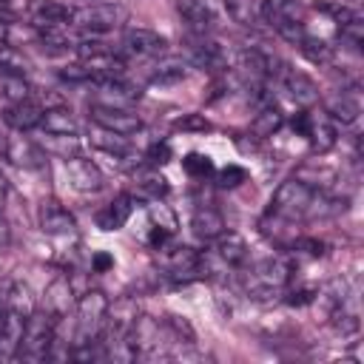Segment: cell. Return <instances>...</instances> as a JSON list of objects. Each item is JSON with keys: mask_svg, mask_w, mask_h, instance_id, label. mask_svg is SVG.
<instances>
[{"mask_svg": "<svg viewBox=\"0 0 364 364\" xmlns=\"http://www.w3.org/2000/svg\"><path fill=\"white\" fill-rule=\"evenodd\" d=\"M290 279H293L290 259H284V256H264L256 264H250V270L245 273L242 284H245V293L250 299L264 301L270 296H279L287 287Z\"/></svg>", "mask_w": 364, "mask_h": 364, "instance_id": "6da1fadb", "label": "cell"}, {"mask_svg": "<svg viewBox=\"0 0 364 364\" xmlns=\"http://www.w3.org/2000/svg\"><path fill=\"white\" fill-rule=\"evenodd\" d=\"M316 199H318V191L310 188L304 179L293 176V179H284L276 188V193L270 199V213L279 216V219H287V222L304 219V216H313Z\"/></svg>", "mask_w": 364, "mask_h": 364, "instance_id": "7a4b0ae2", "label": "cell"}, {"mask_svg": "<svg viewBox=\"0 0 364 364\" xmlns=\"http://www.w3.org/2000/svg\"><path fill=\"white\" fill-rule=\"evenodd\" d=\"M54 333H57V321L46 310L37 307L26 318V330H23V341H20L17 358H23V361H46L51 355V347H54Z\"/></svg>", "mask_w": 364, "mask_h": 364, "instance_id": "3957f363", "label": "cell"}, {"mask_svg": "<svg viewBox=\"0 0 364 364\" xmlns=\"http://www.w3.org/2000/svg\"><path fill=\"white\" fill-rule=\"evenodd\" d=\"M77 333H74V347L77 344H91L100 341L102 327H105V313H108V299L100 290H88L77 299Z\"/></svg>", "mask_w": 364, "mask_h": 364, "instance_id": "277c9868", "label": "cell"}, {"mask_svg": "<svg viewBox=\"0 0 364 364\" xmlns=\"http://www.w3.org/2000/svg\"><path fill=\"white\" fill-rule=\"evenodd\" d=\"M259 20H264L270 28H276L293 46H299V40L307 34V28L301 23L299 0H262L259 3Z\"/></svg>", "mask_w": 364, "mask_h": 364, "instance_id": "5b68a950", "label": "cell"}, {"mask_svg": "<svg viewBox=\"0 0 364 364\" xmlns=\"http://www.w3.org/2000/svg\"><path fill=\"white\" fill-rule=\"evenodd\" d=\"M128 20V9L122 3H91L77 11H71V26L88 31V34H105L119 28Z\"/></svg>", "mask_w": 364, "mask_h": 364, "instance_id": "8992f818", "label": "cell"}, {"mask_svg": "<svg viewBox=\"0 0 364 364\" xmlns=\"http://www.w3.org/2000/svg\"><path fill=\"white\" fill-rule=\"evenodd\" d=\"M202 256L216 262L222 270H236V267H242L247 262V242H245L242 233L225 228L216 239H210V250L202 253Z\"/></svg>", "mask_w": 364, "mask_h": 364, "instance_id": "52a82bcc", "label": "cell"}, {"mask_svg": "<svg viewBox=\"0 0 364 364\" xmlns=\"http://www.w3.org/2000/svg\"><path fill=\"white\" fill-rule=\"evenodd\" d=\"M188 60L193 65H199V68L222 71V68H228L230 57H228V48L219 40H213L210 34H193L191 31V37H188Z\"/></svg>", "mask_w": 364, "mask_h": 364, "instance_id": "ba28073f", "label": "cell"}, {"mask_svg": "<svg viewBox=\"0 0 364 364\" xmlns=\"http://www.w3.org/2000/svg\"><path fill=\"white\" fill-rule=\"evenodd\" d=\"M88 114H91L97 128H105V131H114V134H122V136H131V134H136L142 128L139 114H134L131 108H111V105L91 102Z\"/></svg>", "mask_w": 364, "mask_h": 364, "instance_id": "9c48e42d", "label": "cell"}, {"mask_svg": "<svg viewBox=\"0 0 364 364\" xmlns=\"http://www.w3.org/2000/svg\"><path fill=\"white\" fill-rule=\"evenodd\" d=\"M0 156H6L17 168H31V171H37V168L46 165V151L40 148V142L23 136V131L6 134V145H3V154Z\"/></svg>", "mask_w": 364, "mask_h": 364, "instance_id": "30bf717a", "label": "cell"}, {"mask_svg": "<svg viewBox=\"0 0 364 364\" xmlns=\"http://www.w3.org/2000/svg\"><path fill=\"white\" fill-rule=\"evenodd\" d=\"M139 100V88L125 82V77H111V80H97L94 82V100L97 105H111V108H131Z\"/></svg>", "mask_w": 364, "mask_h": 364, "instance_id": "8fae6325", "label": "cell"}, {"mask_svg": "<svg viewBox=\"0 0 364 364\" xmlns=\"http://www.w3.org/2000/svg\"><path fill=\"white\" fill-rule=\"evenodd\" d=\"M63 171H65L68 185H71L74 191H80V193H94V191H100L102 182H105L102 171H100L91 159H82V156H68V159H63Z\"/></svg>", "mask_w": 364, "mask_h": 364, "instance_id": "7c38bea8", "label": "cell"}, {"mask_svg": "<svg viewBox=\"0 0 364 364\" xmlns=\"http://www.w3.org/2000/svg\"><path fill=\"white\" fill-rule=\"evenodd\" d=\"M279 77H282L287 94L296 100V105L310 108V105H316V102L321 100L318 85H316L304 71H296V68H290V65H282V68H279Z\"/></svg>", "mask_w": 364, "mask_h": 364, "instance_id": "4fadbf2b", "label": "cell"}, {"mask_svg": "<svg viewBox=\"0 0 364 364\" xmlns=\"http://www.w3.org/2000/svg\"><path fill=\"white\" fill-rule=\"evenodd\" d=\"M165 46H168V40L162 34H156L151 28H142V26L128 28L122 34V48L134 57H159L165 51Z\"/></svg>", "mask_w": 364, "mask_h": 364, "instance_id": "5bb4252c", "label": "cell"}, {"mask_svg": "<svg viewBox=\"0 0 364 364\" xmlns=\"http://www.w3.org/2000/svg\"><path fill=\"white\" fill-rule=\"evenodd\" d=\"M28 20L37 26V28H60V26H68L71 23V9L63 6L60 0H31L28 3Z\"/></svg>", "mask_w": 364, "mask_h": 364, "instance_id": "9a60e30c", "label": "cell"}, {"mask_svg": "<svg viewBox=\"0 0 364 364\" xmlns=\"http://www.w3.org/2000/svg\"><path fill=\"white\" fill-rule=\"evenodd\" d=\"M176 11L182 14V20L193 34H210V28L216 26V11L210 0H179Z\"/></svg>", "mask_w": 364, "mask_h": 364, "instance_id": "2e32d148", "label": "cell"}, {"mask_svg": "<svg viewBox=\"0 0 364 364\" xmlns=\"http://www.w3.org/2000/svg\"><path fill=\"white\" fill-rule=\"evenodd\" d=\"M324 111H327V117H330L333 122L353 125V122L361 117V97H358V91L341 88V91H336L333 97H327Z\"/></svg>", "mask_w": 364, "mask_h": 364, "instance_id": "e0dca14e", "label": "cell"}, {"mask_svg": "<svg viewBox=\"0 0 364 364\" xmlns=\"http://www.w3.org/2000/svg\"><path fill=\"white\" fill-rule=\"evenodd\" d=\"M37 219H40V230L48 233V236H68V233H74V228H77L74 216H71L60 202H54V199H48V202L40 205Z\"/></svg>", "mask_w": 364, "mask_h": 364, "instance_id": "ac0fdd59", "label": "cell"}, {"mask_svg": "<svg viewBox=\"0 0 364 364\" xmlns=\"http://www.w3.org/2000/svg\"><path fill=\"white\" fill-rule=\"evenodd\" d=\"M23 330H26V316L6 310L3 324H0V364L14 361L20 353V341H23Z\"/></svg>", "mask_w": 364, "mask_h": 364, "instance_id": "d6986e66", "label": "cell"}, {"mask_svg": "<svg viewBox=\"0 0 364 364\" xmlns=\"http://www.w3.org/2000/svg\"><path fill=\"white\" fill-rule=\"evenodd\" d=\"M134 202H136V199H134L131 193H119V196H114L108 205H102V208L97 210V216H94L97 228L105 230V233L119 230V228L128 222V216H131V210H134Z\"/></svg>", "mask_w": 364, "mask_h": 364, "instance_id": "ffe728a7", "label": "cell"}, {"mask_svg": "<svg viewBox=\"0 0 364 364\" xmlns=\"http://www.w3.org/2000/svg\"><path fill=\"white\" fill-rule=\"evenodd\" d=\"M74 307V293H71V284H68V276H57L48 287H46V296H43V310L54 318V321H63L68 316V310Z\"/></svg>", "mask_w": 364, "mask_h": 364, "instance_id": "44dd1931", "label": "cell"}, {"mask_svg": "<svg viewBox=\"0 0 364 364\" xmlns=\"http://www.w3.org/2000/svg\"><path fill=\"white\" fill-rule=\"evenodd\" d=\"M3 119L9 128L14 131H31V128H40V119H43V105L34 102L31 97L28 100H20V102H9L6 111H3Z\"/></svg>", "mask_w": 364, "mask_h": 364, "instance_id": "7402d4cb", "label": "cell"}, {"mask_svg": "<svg viewBox=\"0 0 364 364\" xmlns=\"http://www.w3.org/2000/svg\"><path fill=\"white\" fill-rule=\"evenodd\" d=\"M191 230H193L199 239L210 242V239H216V236L225 230V219H222V213H219L216 208L202 205V208H196L193 216H191Z\"/></svg>", "mask_w": 364, "mask_h": 364, "instance_id": "603a6c76", "label": "cell"}, {"mask_svg": "<svg viewBox=\"0 0 364 364\" xmlns=\"http://www.w3.org/2000/svg\"><path fill=\"white\" fill-rule=\"evenodd\" d=\"M191 71V63L182 60V57H162L154 71H151V82L156 85H171V82H182Z\"/></svg>", "mask_w": 364, "mask_h": 364, "instance_id": "cb8c5ba5", "label": "cell"}, {"mask_svg": "<svg viewBox=\"0 0 364 364\" xmlns=\"http://www.w3.org/2000/svg\"><path fill=\"white\" fill-rule=\"evenodd\" d=\"M6 310H14L20 316H31L37 310V301H34V293L26 282H9L6 284Z\"/></svg>", "mask_w": 364, "mask_h": 364, "instance_id": "d4e9b609", "label": "cell"}, {"mask_svg": "<svg viewBox=\"0 0 364 364\" xmlns=\"http://www.w3.org/2000/svg\"><path fill=\"white\" fill-rule=\"evenodd\" d=\"M307 139H310L313 151H318V154L330 151V148L336 145V139H338L336 122H333L330 117H318V119L313 117V119H310V131H307Z\"/></svg>", "mask_w": 364, "mask_h": 364, "instance_id": "484cf974", "label": "cell"}, {"mask_svg": "<svg viewBox=\"0 0 364 364\" xmlns=\"http://www.w3.org/2000/svg\"><path fill=\"white\" fill-rule=\"evenodd\" d=\"M40 128L48 131V134H77V119L71 117L68 108L54 105V108H46V111H43Z\"/></svg>", "mask_w": 364, "mask_h": 364, "instance_id": "4316f807", "label": "cell"}, {"mask_svg": "<svg viewBox=\"0 0 364 364\" xmlns=\"http://www.w3.org/2000/svg\"><path fill=\"white\" fill-rule=\"evenodd\" d=\"M282 122H284V114L273 105V102H264V108L253 117V122H250V131L259 136V139H267V136H273L279 128H282Z\"/></svg>", "mask_w": 364, "mask_h": 364, "instance_id": "83f0119b", "label": "cell"}, {"mask_svg": "<svg viewBox=\"0 0 364 364\" xmlns=\"http://www.w3.org/2000/svg\"><path fill=\"white\" fill-rule=\"evenodd\" d=\"M40 148H43L46 154L51 151V154L68 159V156H77V154H80V139H77V134H48V131H43Z\"/></svg>", "mask_w": 364, "mask_h": 364, "instance_id": "f1b7e54d", "label": "cell"}, {"mask_svg": "<svg viewBox=\"0 0 364 364\" xmlns=\"http://www.w3.org/2000/svg\"><path fill=\"white\" fill-rule=\"evenodd\" d=\"M165 193H168V182L159 173H142V176H136L134 191H131L134 199H148V202H159Z\"/></svg>", "mask_w": 364, "mask_h": 364, "instance_id": "f546056e", "label": "cell"}, {"mask_svg": "<svg viewBox=\"0 0 364 364\" xmlns=\"http://www.w3.org/2000/svg\"><path fill=\"white\" fill-rule=\"evenodd\" d=\"M228 17L245 28L259 26V3L256 0H222Z\"/></svg>", "mask_w": 364, "mask_h": 364, "instance_id": "4dcf8cb0", "label": "cell"}, {"mask_svg": "<svg viewBox=\"0 0 364 364\" xmlns=\"http://www.w3.org/2000/svg\"><path fill=\"white\" fill-rule=\"evenodd\" d=\"M91 145L94 148H100V151H108V154H114L117 159L119 156H131V142H128V136H122V134H114V131H105V128H100L94 136H91Z\"/></svg>", "mask_w": 364, "mask_h": 364, "instance_id": "1f68e13d", "label": "cell"}, {"mask_svg": "<svg viewBox=\"0 0 364 364\" xmlns=\"http://www.w3.org/2000/svg\"><path fill=\"white\" fill-rule=\"evenodd\" d=\"M28 82L23 80V74H14V71H6L0 68V94L9 100V102H20V100H28Z\"/></svg>", "mask_w": 364, "mask_h": 364, "instance_id": "d6a6232c", "label": "cell"}, {"mask_svg": "<svg viewBox=\"0 0 364 364\" xmlns=\"http://www.w3.org/2000/svg\"><path fill=\"white\" fill-rule=\"evenodd\" d=\"M299 51H301L310 63H330V60H333V48H330L324 40L313 37V34H304V37L299 40Z\"/></svg>", "mask_w": 364, "mask_h": 364, "instance_id": "836d02e7", "label": "cell"}, {"mask_svg": "<svg viewBox=\"0 0 364 364\" xmlns=\"http://www.w3.org/2000/svg\"><path fill=\"white\" fill-rule=\"evenodd\" d=\"M182 168H185L191 176H196V179H205V176L213 173V162H210V156H205V154H188V156L182 159Z\"/></svg>", "mask_w": 364, "mask_h": 364, "instance_id": "e575fe53", "label": "cell"}, {"mask_svg": "<svg viewBox=\"0 0 364 364\" xmlns=\"http://www.w3.org/2000/svg\"><path fill=\"white\" fill-rule=\"evenodd\" d=\"M245 179H247V171L239 168V165H225V168L216 173V185H219V188H239Z\"/></svg>", "mask_w": 364, "mask_h": 364, "instance_id": "d590c367", "label": "cell"}, {"mask_svg": "<svg viewBox=\"0 0 364 364\" xmlns=\"http://www.w3.org/2000/svg\"><path fill=\"white\" fill-rule=\"evenodd\" d=\"M151 219H154V225H156V228H165L168 233H173V230H176V216H173L165 205H159V202H154V205H151Z\"/></svg>", "mask_w": 364, "mask_h": 364, "instance_id": "8d00e7d4", "label": "cell"}, {"mask_svg": "<svg viewBox=\"0 0 364 364\" xmlns=\"http://www.w3.org/2000/svg\"><path fill=\"white\" fill-rule=\"evenodd\" d=\"M173 128H182V131H208L210 122L205 117H199V114H185V117H179L173 122Z\"/></svg>", "mask_w": 364, "mask_h": 364, "instance_id": "74e56055", "label": "cell"}, {"mask_svg": "<svg viewBox=\"0 0 364 364\" xmlns=\"http://www.w3.org/2000/svg\"><path fill=\"white\" fill-rule=\"evenodd\" d=\"M145 156H148L151 165H165V162L171 159V145H168V142H154Z\"/></svg>", "mask_w": 364, "mask_h": 364, "instance_id": "f35d334b", "label": "cell"}, {"mask_svg": "<svg viewBox=\"0 0 364 364\" xmlns=\"http://www.w3.org/2000/svg\"><path fill=\"white\" fill-rule=\"evenodd\" d=\"M290 247H293V250H301V253H310V256H321V250H324V245H321L318 239H307V236L293 239Z\"/></svg>", "mask_w": 364, "mask_h": 364, "instance_id": "ab89813d", "label": "cell"}, {"mask_svg": "<svg viewBox=\"0 0 364 364\" xmlns=\"http://www.w3.org/2000/svg\"><path fill=\"white\" fill-rule=\"evenodd\" d=\"M310 119H313V114H307V111H299L296 117H293V131L296 134H301V136H307V131H310Z\"/></svg>", "mask_w": 364, "mask_h": 364, "instance_id": "60d3db41", "label": "cell"}, {"mask_svg": "<svg viewBox=\"0 0 364 364\" xmlns=\"http://www.w3.org/2000/svg\"><path fill=\"white\" fill-rule=\"evenodd\" d=\"M91 267H94V273H105L108 267H114V259L105 250H100V253L91 256Z\"/></svg>", "mask_w": 364, "mask_h": 364, "instance_id": "b9f144b4", "label": "cell"}, {"mask_svg": "<svg viewBox=\"0 0 364 364\" xmlns=\"http://www.w3.org/2000/svg\"><path fill=\"white\" fill-rule=\"evenodd\" d=\"M9 242H11V225H9V219L0 210V247H6Z\"/></svg>", "mask_w": 364, "mask_h": 364, "instance_id": "7bdbcfd3", "label": "cell"}, {"mask_svg": "<svg viewBox=\"0 0 364 364\" xmlns=\"http://www.w3.org/2000/svg\"><path fill=\"white\" fill-rule=\"evenodd\" d=\"M307 301H313V293L310 290H299V293H290L287 296V304H307Z\"/></svg>", "mask_w": 364, "mask_h": 364, "instance_id": "ee69618b", "label": "cell"}, {"mask_svg": "<svg viewBox=\"0 0 364 364\" xmlns=\"http://www.w3.org/2000/svg\"><path fill=\"white\" fill-rule=\"evenodd\" d=\"M6 284H9V282L0 284V324H3V316H6Z\"/></svg>", "mask_w": 364, "mask_h": 364, "instance_id": "f6af8a7d", "label": "cell"}, {"mask_svg": "<svg viewBox=\"0 0 364 364\" xmlns=\"http://www.w3.org/2000/svg\"><path fill=\"white\" fill-rule=\"evenodd\" d=\"M6 193H9V182H6V176L0 173V205H3V199H6Z\"/></svg>", "mask_w": 364, "mask_h": 364, "instance_id": "bcb514c9", "label": "cell"}, {"mask_svg": "<svg viewBox=\"0 0 364 364\" xmlns=\"http://www.w3.org/2000/svg\"><path fill=\"white\" fill-rule=\"evenodd\" d=\"M3 40H6V23L0 20V43H3Z\"/></svg>", "mask_w": 364, "mask_h": 364, "instance_id": "7dc6e473", "label": "cell"}]
</instances>
